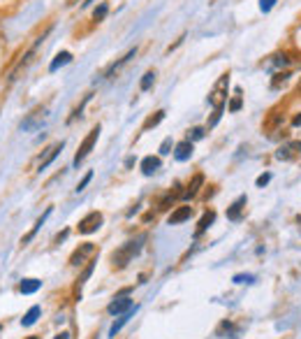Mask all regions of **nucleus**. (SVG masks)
<instances>
[{
    "instance_id": "9",
    "label": "nucleus",
    "mask_w": 301,
    "mask_h": 339,
    "mask_svg": "<svg viewBox=\"0 0 301 339\" xmlns=\"http://www.w3.org/2000/svg\"><path fill=\"white\" fill-rule=\"evenodd\" d=\"M246 205H248V197L246 195H239L234 202H232V207L227 209V221H241V216H243V209H246Z\"/></svg>"
},
{
    "instance_id": "7",
    "label": "nucleus",
    "mask_w": 301,
    "mask_h": 339,
    "mask_svg": "<svg viewBox=\"0 0 301 339\" xmlns=\"http://www.w3.org/2000/svg\"><path fill=\"white\" fill-rule=\"evenodd\" d=\"M130 309H132V300L128 295H116L114 300L109 302V307H107V312L111 314V316H121V314L130 312Z\"/></svg>"
},
{
    "instance_id": "43",
    "label": "nucleus",
    "mask_w": 301,
    "mask_h": 339,
    "mask_svg": "<svg viewBox=\"0 0 301 339\" xmlns=\"http://www.w3.org/2000/svg\"><path fill=\"white\" fill-rule=\"evenodd\" d=\"M299 91H301V81H299Z\"/></svg>"
},
{
    "instance_id": "29",
    "label": "nucleus",
    "mask_w": 301,
    "mask_h": 339,
    "mask_svg": "<svg viewBox=\"0 0 301 339\" xmlns=\"http://www.w3.org/2000/svg\"><path fill=\"white\" fill-rule=\"evenodd\" d=\"M269 65L271 68H285V65H290V58L285 54H278V56H274L271 61H269Z\"/></svg>"
},
{
    "instance_id": "32",
    "label": "nucleus",
    "mask_w": 301,
    "mask_h": 339,
    "mask_svg": "<svg viewBox=\"0 0 301 339\" xmlns=\"http://www.w3.org/2000/svg\"><path fill=\"white\" fill-rule=\"evenodd\" d=\"M90 179H93V172H86V174H84V179H81L79 184H77V188H74V191H77V193H81L84 188L88 186V181H90Z\"/></svg>"
},
{
    "instance_id": "24",
    "label": "nucleus",
    "mask_w": 301,
    "mask_h": 339,
    "mask_svg": "<svg viewBox=\"0 0 301 339\" xmlns=\"http://www.w3.org/2000/svg\"><path fill=\"white\" fill-rule=\"evenodd\" d=\"M241 107H243V98H241V91L236 89V93H234V98L230 100V105H227V109H230L232 114H236V112H239Z\"/></svg>"
},
{
    "instance_id": "23",
    "label": "nucleus",
    "mask_w": 301,
    "mask_h": 339,
    "mask_svg": "<svg viewBox=\"0 0 301 339\" xmlns=\"http://www.w3.org/2000/svg\"><path fill=\"white\" fill-rule=\"evenodd\" d=\"M162 119H165V109H158L155 114L149 116V119L144 121V130H150V128H155V125H158L160 121H162Z\"/></svg>"
},
{
    "instance_id": "18",
    "label": "nucleus",
    "mask_w": 301,
    "mask_h": 339,
    "mask_svg": "<svg viewBox=\"0 0 301 339\" xmlns=\"http://www.w3.org/2000/svg\"><path fill=\"white\" fill-rule=\"evenodd\" d=\"M40 316H42V307H30V309H28L26 314H23V318H21V325H23V328H30V325H35L37 323V318H40Z\"/></svg>"
},
{
    "instance_id": "17",
    "label": "nucleus",
    "mask_w": 301,
    "mask_h": 339,
    "mask_svg": "<svg viewBox=\"0 0 301 339\" xmlns=\"http://www.w3.org/2000/svg\"><path fill=\"white\" fill-rule=\"evenodd\" d=\"M137 312V307H132V309H130V312H125V314H121V316H118V321L114 323V325H111V328H109V337H116V335H118V332H121V328H123L125 323L130 321V318H132V314Z\"/></svg>"
},
{
    "instance_id": "33",
    "label": "nucleus",
    "mask_w": 301,
    "mask_h": 339,
    "mask_svg": "<svg viewBox=\"0 0 301 339\" xmlns=\"http://www.w3.org/2000/svg\"><path fill=\"white\" fill-rule=\"evenodd\" d=\"M107 12H109V7H107V5H100V7L93 12V19H95V21H102V19L107 17Z\"/></svg>"
},
{
    "instance_id": "12",
    "label": "nucleus",
    "mask_w": 301,
    "mask_h": 339,
    "mask_svg": "<svg viewBox=\"0 0 301 339\" xmlns=\"http://www.w3.org/2000/svg\"><path fill=\"white\" fill-rule=\"evenodd\" d=\"M63 146H65L63 142H56L53 146H49V149H46V153H44V158H42V161H40V165H37V170L42 172V170L49 168V165H51V163L56 161V156H58V153L63 151Z\"/></svg>"
},
{
    "instance_id": "11",
    "label": "nucleus",
    "mask_w": 301,
    "mask_h": 339,
    "mask_svg": "<svg viewBox=\"0 0 301 339\" xmlns=\"http://www.w3.org/2000/svg\"><path fill=\"white\" fill-rule=\"evenodd\" d=\"M190 216H193V207H176V209L169 214L167 223L178 225V223H183V221H190Z\"/></svg>"
},
{
    "instance_id": "20",
    "label": "nucleus",
    "mask_w": 301,
    "mask_h": 339,
    "mask_svg": "<svg viewBox=\"0 0 301 339\" xmlns=\"http://www.w3.org/2000/svg\"><path fill=\"white\" fill-rule=\"evenodd\" d=\"M67 63H72V54H70V51H58V54H56V58L51 61V65H49V72H56L58 68L67 65Z\"/></svg>"
},
{
    "instance_id": "5",
    "label": "nucleus",
    "mask_w": 301,
    "mask_h": 339,
    "mask_svg": "<svg viewBox=\"0 0 301 339\" xmlns=\"http://www.w3.org/2000/svg\"><path fill=\"white\" fill-rule=\"evenodd\" d=\"M102 225V214L100 212H90L79 221V232L81 235H93L98 232V228Z\"/></svg>"
},
{
    "instance_id": "13",
    "label": "nucleus",
    "mask_w": 301,
    "mask_h": 339,
    "mask_svg": "<svg viewBox=\"0 0 301 339\" xmlns=\"http://www.w3.org/2000/svg\"><path fill=\"white\" fill-rule=\"evenodd\" d=\"M202 184H204V174H195V177H193V181L188 184V188L183 191V193H181V197H183V200H190V197H195L197 193H199Z\"/></svg>"
},
{
    "instance_id": "44",
    "label": "nucleus",
    "mask_w": 301,
    "mask_h": 339,
    "mask_svg": "<svg viewBox=\"0 0 301 339\" xmlns=\"http://www.w3.org/2000/svg\"><path fill=\"white\" fill-rule=\"evenodd\" d=\"M0 330H2V325H0Z\"/></svg>"
},
{
    "instance_id": "3",
    "label": "nucleus",
    "mask_w": 301,
    "mask_h": 339,
    "mask_svg": "<svg viewBox=\"0 0 301 339\" xmlns=\"http://www.w3.org/2000/svg\"><path fill=\"white\" fill-rule=\"evenodd\" d=\"M100 130H102V128H100V125H95V128H93V130H90V133L84 137V142H81V146H79V151H77V156H74V165H79V163L90 153V149H93V146H95V142H98Z\"/></svg>"
},
{
    "instance_id": "31",
    "label": "nucleus",
    "mask_w": 301,
    "mask_h": 339,
    "mask_svg": "<svg viewBox=\"0 0 301 339\" xmlns=\"http://www.w3.org/2000/svg\"><path fill=\"white\" fill-rule=\"evenodd\" d=\"M88 100H90V96H86V98L81 100V105H79V107H77V109H74V112H72V116H70V119H67V123H72V121H74L77 116H81V112H84V107H86V102H88Z\"/></svg>"
},
{
    "instance_id": "36",
    "label": "nucleus",
    "mask_w": 301,
    "mask_h": 339,
    "mask_svg": "<svg viewBox=\"0 0 301 339\" xmlns=\"http://www.w3.org/2000/svg\"><path fill=\"white\" fill-rule=\"evenodd\" d=\"M269 181H271V174H269V172H264V174H259V177H257L255 184H257V188H264Z\"/></svg>"
},
{
    "instance_id": "21",
    "label": "nucleus",
    "mask_w": 301,
    "mask_h": 339,
    "mask_svg": "<svg viewBox=\"0 0 301 339\" xmlns=\"http://www.w3.org/2000/svg\"><path fill=\"white\" fill-rule=\"evenodd\" d=\"M134 54H137V49H130V51H128V54H125L123 58H121V61H116L114 65H109V68H107V72H105V77H111V74H114L116 70H121L125 63L130 61V58H134Z\"/></svg>"
},
{
    "instance_id": "27",
    "label": "nucleus",
    "mask_w": 301,
    "mask_h": 339,
    "mask_svg": "<svg viewBox=\"0 0 301 339\" xmlns=\"http://www.w3.org/2000/svg\"><path fill=\"white\" fill-rule=\"evenodd\" d=\"M153 81H155V72L149 70V72H146V74L142 77V84H139V89H142V91H149L150 86H153Z\"/></svg>"
},
{
    "instance_id": "19",
    "label": "nucleus",
    "mask_w": 301,
    "mask_h": 339,
    "mask_svg": "<svg viewBox=\"0 0 301 339\" xmlns=\"http://www.w3.org/2000/svg\"><path fill=\"white\" fill-rule=\"evenodd\" d=\"M40 288H42V281H40V279H23L21 286H19V291L23 295H33V293H37Z\"/></svg>"
},
{
    "instance_id": "1",
    "label": "nucleus",
    "mask_w": 301,
    "mask_h": 339,
    "mask_svg": "<svg viewBox=\"0 0 301 339\" xmlns=\"http://www.w3.org/2000/svg\"><path fill=\"white\" fill-rule=\"evenodd\" d=\"M146 242V235H139L137 240H130L125 242L121 249L114 251V256H111V263H114V267H125L128 263H132V258L142 251V244Z\"/></svg>"
},
{
    "instance_id": "2",
    "label": "nucleus",
    "mask_w": 301,
    "mask_h": 339,
    "mask_svg": "<svg viewBox=\"0 0 301 339\" xmlns=\"http://www.w3.org/2000/svg\"><path fill=\"white\" fill-rule=\"evenodd\" d=\"M227 91H230V74L225 72L220 79L215 81L213 91L209 93V105H211L213 109H222L225 102H227Z\"/></svg>"
},
{
    "instance_id": "16",
    "label": "nucleus",
    "mask_w": 301,
    "mask_h": 339,
    "mask_svg": "<svg viewBox=\"0 0 301 339\" xmlns=\"http://www.w3.org/2000/svg\"><path fill=\"white\" fill-rule=\"evenodd\" d=\"M213 221H215V212H213V209H209V212H204V216H202V218H199V223H197L195 237H199V235H204V232L209 230V225H213Z\"/></svg>"
},
{
    "instance_id": "38",
    "label": "nucleus",
    "mask_w": 301,
    "mask_h": 339,
    "mask_svg": "<svg viewBox=\"0 0 301 339\" xmlns=\"http://www.w3.org/2000/svg\"><path fill=\"white\" fill-rule=\"evenodd\" d=\"M67 235H70V230H63L61 235H58V237H56V242H58V244H61V242L65 240V237H67Z\"/></svg>"
},
{
    "instance_id": "25",
    "label": "nucleus",
    "mask_w": 301,
    "mask_h": 339,
    "mask_svg": "<svg viewBox=\"0 0 301 339\" xmlns=\"http://www.w3.org/2000/svg\"><path fill=\"white\" fill-rule=\"evenodd\" d=\"M225 332H227V335H234V332H236V328H234L230 321H222L220 325H218V330H215V337H222Z\"/></svg>"
},
{
    "instance_id": "37",
    "label": "nucleus",
    "mask_w": 301,
    "mask_h": 339,
    "mask_svg": "<svg viewBox=\"0 0 301 339\" xmlns=\"http://www.w3.org/2000/svg\"><path fill=\"white\" fill-rule=\"evenodd\" d=\"M274 5H276V0H259V9H262V12H271Z\"/></svg>"
},
{
    "instance_id": "15",
    "label": "nucleus",
    "mask_w": 301,
    "mask_h": 339,
    "mask_svg": "<svg viewBox=\"0 0 301 339\" xmlns=\"http://www.w3.org/2000/svg\"><path fill=\"white\" fill-rule=\"evenodd\" d=\"M160 165H162V163H160V156H146L142 161V172L146 177H150V174H155L160 170Z\"/></svg>"
},
{
    "instance_id": "22",
    "label": "nucleus",
    "mask_w": 301,
    "mask_h": 339,
    "mask_svg": "<svg viewBox=\"0 0 301 339\" xmlns=\"http://www.w3.org/2000/svg\"><path fill=\"white\" fill-rule=\"evenodd\" d=\"M93 269H95V260H88V265H86V269L81 272V277L77 279V293L81 295V288H84V284L90 279V274H93Z\"/></svg>"
},
{
    "instance_id": "39",
    "label": "nucleus",
    "mask_w": 301,
    "mask_h": 339,
    "mask_svg": "<svg viewBox=\"0 0 301 339\" xmlns=\"http://www.w3.org/2000/svg\"><path fill=\"white\" fill-rule=\"evenodd\" d=\"M292 125H297V128H299V125H301V114H297V116H294V121H292Z\"/></svg>"
},
{
    "instance_id": "40",
    "label": "nucleus",
    "mask_w": 301,
    "mask_h": 339,
    "mask_svg": "<svg viewBox=\"0 0 301 339\" xmlns=\"http://www.w3.org/2000/svg\"><path fill=\"white\" fill-rule=\"evenodd\" d=\"M56 339H70V332H61V335H56Z\"/></svg>"
},
{
    "instance_id": "8",
    "label": "nucleus",
    "mask_w": 301,
    "mask_h": 339,
    "mask_svg": "<svg viewBox=\"0 0 301 339\" xmlns=\"http://www.w3.org/2000/svg\"><path fill=\"white\" fill-rule=\"evenodd\" d=\"M299 153H301V142L294 140V142H285L283 146L276 151V158H278V161H294Z\"/></svg>"
},
{
    "instance_id": "41",
    "label": "nucleus",
    "mask_w": 301,
    "mask_h": 339,
    "mask_svg": "<svg viewBox=\"0 0 301 339\" xmlns=\"http://www.w3.org/2000/svg\"><path fill=\"white\" fill-rule=\"evenodd\" d=\"M93 2H95V0H84L81 5H84V7H88V5H93Z\"/></svg>"
},
{
    "instance_id": "10",
    "label": "nucleus",
    "mask_w": 301,
    "mask_h": 339,
    "mask_svg": "<svg viewBox=\"0 0 301 339\" xmlns=\"http://www.w3.org/2000/svg\"><path fill=\"white\" fill-rule=\"evenodd\" d=\"M193 142L190 140H183V142H178L176 146H174V158H176L178 163H186L190 161V156H193Z\"/></svg>"
},
{
    "instance_id": "6",
    "label": "nucleus",
    "mask_w": 301,
    "mask_h": 339,
    "mask_svg": "<svg viewBox=\"0 0 301 339\" xmlns=\"http://www.w3.org/2000/svg\"><path fill=\"white\" fill-rule=\"evenodd\" d=\"M93 253H95V244H93V242H84L79 249H74V253L70 256V265L79 267V265H84L86 258H90Z\"/></svg>"
},
{
    "instance_id": "42",
    "label": "nucleus",
    "mask_w": 301,
    "mask_h": 339,
    "mask_svg": "<svg viewBox=\"0 0 301 339\" xmlns=\"http://www.w3.org/2000/svg\"><path fill=\"white\" fill-rule=\"evenodd\" d=\"M28 339H40V337H28Z\"/></svg>"
},
{
    "instance_id": "26",
    "label": "nucleus",
    "mask_w": 301,
    "mask_h": 339,
    "mask_svg": "<svg viewBox=\"0 0 301 339\" xmlns=\"http://www.w3.org/2000/svg\"><path fill=\"white\" fill-rule=\"evenodd\" d=\"M290 79V72H278V74H276L274 79H271V89H280V86H283L285 81Z\"/></svg>"
},
{
    "instance_id": "28",
    "label": "nucleus",
    "mask_w": 301,
    "mask_h": 339,
    "mask_svg": "<svg viewBox=\"0 0 301 339\" xmlns=\"http://www.w3.org/2000/svg\"><path fill=\"white\" fill-rule=\"evenodd\" d=\"M280 123H283V114L274 112V114H271V119H269V121L264 123V128H266V130H274V128H278Z\"/></svg>"
},
{
    "instance_id": "35",
    "label": "nucleus",
    "mask_w": 301,
    "mask_h": 339,
    "mask_svg": "<svg viewBox=\"0 0 301 339\" xmlns=\"http://www.w3.org/2000/svg\"><path fill=\"white\" fill-rule=\"evenodd\" d=\"M253 281H255L253 274H236L234 277V284H253Z\"/></svg>"
},
{
    "instance_id": "4",
    "label": "nucleus",
    "mask_w": 301,
    "mask_h": 339,
    "mask_svg": "<svg viewBox=\"0 0 301 339\" xmlns=\"http://www.w3.org/2000/svg\"><path fill=\"white\" fill-rule=\"evenodd\" d=\"M46 116H49V109L46 107L37 109V112H33V114H28L26 119H23V123H21V130H40L42 123L46 121Z\"/></svg>"
},
{
    "instance_id": "30",
    "label": "nucleus",
    "mask_w": 301,
    "mask_h": 339,
    "mask_svg": "<svg viewBox=\"0 0 301 339\" xmlns=\"http://www.w3.org/2000/svg\"><path fill=\"white\" fill-rule=\"evenodd\" d=\"M204 135H206V128H193L190 135H188V140H190V142H199Z\"/></svg>"
},
{
    "instance_id": "14",
    "label": "nucleus",
    "mask_w": 301,
    "mask_h": 339,
    "mask_svg": "<svg viewBox=\"0 0 301 339\" xmlns=\"http://www.w3.org/2000/svg\"><path fill=\"white\" fill-rule=\"evenodd\" d=\"M49 216H51V207H49V209H46L44 214H42V216H40V218H37V221H35V225L30 228V232H28L26 237L21 240V244H23V246H26V244H30V240H33V237H35L37 232H40V228H42V225L46 223V218H49Z\"/></svg>"
},
{
    "instance_id": "34",
    "label": "nucleus",
    "mask_w": 301,
    "mask_h": 339,
    "mask_svg": "<svg viewBox=\"0 0 301 339\" xmlns=\"http://www.w3.org/2000/svg\"><path fill=\"white\" fill-rule=\"evenodd\" d=\"M172 153V137H165V142L160 144V156H167Z\"/></svg>"
}]
</instances>
